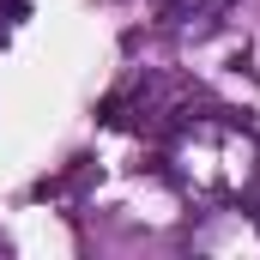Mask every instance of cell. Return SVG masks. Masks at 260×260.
I'll use <instances>...</instances> for the list:
<instances>
[{"label":"cell","mask_w":260,"mask_h":260,"mask_svg":"<svg viewBox=\"0 0 260 260\" xmlns=\"http://www.w3.org/2000/svg\"><path fill=\"white\" fill-rule=\"evenodd\" d=\"M170 176L200 206L248 200L260 188V133L230 109H194L170 133Z\"/></svg>","instance_id":"cell-1"},{"label":"cell","mask_w":260,"mask_h":260,"mask_svg":"<svg viewBox=\"0 0 260 260\" xmlns=\"http://www.w3.org/2000/svg\"><path fill=\"white\" fill-rule=\"evenodd\" d=\"M188 248L194 254H212V260H260V206H248V200L212 206L194 224Z\"/></svg>","instance_id":"cell-2"},{"label":"cell","mask_w":260,"mask_h":260,"mask_svg":"<svg viewBox=\"0 0 260 260\" xmlns=\"http://www.w3.org/2000/svg\"><path fill=\"white\" fill-rule=\"evenodd\" d=\"M236 0H164V30L176 43H206L230 24Z\"/></svg>","instance_id":"cell-3"}]
</instances>
